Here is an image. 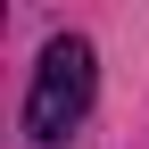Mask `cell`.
<instances>
[{"instance_id": "6da1fadb", "label": "cell", "mask_w": 149, "mask_h": 149, "mask_svg": "<svg viewBox=\"0 0 149 149\" xmlns=\"http://www.w3.org/2000/svg\"><path fill=\"white\" fill-rule=\"evenodd\" d=\"M91 42H50L42 50V74H33V91H25V141H66L74 124H83V108H91Z\"/></svg>"}]
</instances>
